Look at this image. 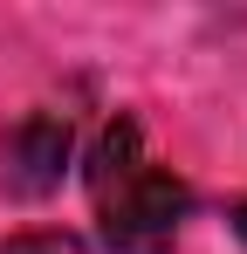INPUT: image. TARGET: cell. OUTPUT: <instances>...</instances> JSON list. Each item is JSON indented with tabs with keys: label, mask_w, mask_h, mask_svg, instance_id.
I'll return each mask as SVG.
<instances>
[{
	"label": "cell",
	"mask_w": 247,
	"mask_h": 254,
	"mask_svg": "<svg viewBox=\"0 0 247 254\" xmlns=\"http://www.w3.org/2000/svg\"><path fill=\"white\" fill-rule=\"evenodd\" d=\"M82 186L96 199V234L110 254H172L192 213V186L144 158V124L130 110H117L96 130V144L82 158Z\"/></svg>",
	"instance_id": "6da1fadb"
},
{
	"label": "cell",
	"mask_w": 247,
	"mask_h": 254,
	"mask_svg": "<svg viewBox=\"0 0 247 254\" xmlns=\"http://www.w3.org/2000/svg\"><path fill=\"white\" fill-rule=\"evenodd\" d=\"M76 158V124L62 110H28L21 124L0 137V186L14 199H48L62 172Z\"/></svg>",
	"instance_id": "7a4b0ae2"
},
{
	"label": "cell",
	"mask_w": 247,
	"mask_h": 254,
	"mask_svg": "<svg viewBox=\"0 0 247 254\" xmlns=\"http://www.w3.org/2000/svg\"><path fill=\"white\" fill-rule=\"evenodd\" d=\"M0 254H89V241H82V234H62V227H41V234L0 241Z\"/></svg>",
	"instance_id": "3957f363"
},
{
	"label": "cell",
	"mask_w": 247,
	"mask_h": 254,
	"mask_svg": "<svg viewBox=\"0 0 247 254\" xmlns=\"http://www.w3.org/2000/svg\"><path fill=\"white\" fill-rule=\"evenodd\" d=\"M227 227H234V241H241V248H247V199H241V206H234V213H227Z\"/></svg>",
	"instance_id": "277c9868"
}]
</instances>
